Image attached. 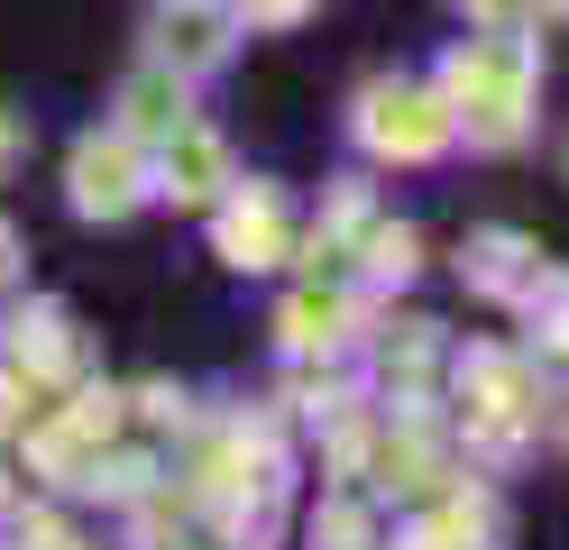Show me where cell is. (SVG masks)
Wrapping results in <instances>:
<instances>
[{"label": "cell", "instance_id": "8992f818", "mask_svg": "<svg viewBox=\"0 0 569 550\" xmlns=\"http://www.w3.org/2000/svg\"><path fill=\"white\" fill-rule=\"evenodd\" d=\"M230 267H267V257H276V202L258 193V211H230Z\"/></svg>", "mask_w": 569, "mask_h": 550}, {"label": "cell", "instance_id": "9c48e42d", "mask_svg": "<svg viewBox=\"0 0 569 550\" xmlns=\"http://www.w3.org/2000/svg\"><path fill=\"white\" fill-rule=\"evenodd\" d=\"M239 10H248V19H295L303 0H239Z\"/></svg>", "mask_w": 569, "mask_h": 550}, {"label": "cell", "instance_id": "30bf717a", "mask_svg": "<svg viewBox=\"0 0 569 550\" xmlns=\"http://www.w3.org/2000/svg\"><path fill=\"white\" fill-rule=\"evenodd\" d=\"M532 10H569V0H532Z\"/></svg>", "mask_w": 569, "mask_h": 550}, {"label": "cell", "instance_id": "5b68a950", "mask_svg": "<svg viewBox=\"0 0 569 550\" xmlns=\"http://www.w3.org/2000/svg\"><path fill=\"white\" fill-rule=\"evenodd\" d=\"M129 129H184V92H174L166 83V73H138V83H129Z\"/></svg>", "mask_w": 569, "mask_h": 550}, {"label": "cell", "instance_id": "52a82bcc", "mask_svg": "<svg viewBox=\"0 0 569 550\" xmlns=\"http://www.w3.org/2000/svg\"><path fill=\"white\" fill-rule=\"evenodd\" d=\"M211 56H221V19H211V10L166 19V64H211Z\"/></svg>", "mask_w": 569, "mask_h": 550}, {"label": "cell", "instance_id": "8fae6325", "mask_svg": "<svg viewBox=\"0 0 569 550\" xmlns=\"http://www.w3.org/2000/svg\"><path fill=\"white\" fill-rule=\"evenodd\" d=\"M0 267H10V230H0Z\"/></svg>", "mask_w": 569, "mask_h": 550}, {"label": "cell", "instance_id": "277c9868", "mask_svg": "<svg viewBox=\"0 0 569 550\" xmlns=\"http://www.w3.org/2000/svg\"><path fill=\"white\" fill-rule=\"evenodd\" d=\"M221 183H230V157H221V147H211L202 129H174V138H166V193L211 202Z\"/></svg>", "mask_w": 569, "mask_h": 550}, {"label": "cell", "instance_id": "6da1fadb", "mask_svg": "<svg viewBox=\"0 0 569 550\" xmlns=\"http://www.w3.org/2000/svg\"><path fill=\"white\" fill-rule=\"evenodd\" d=\"M450 92L478 110V129L487 138H515V110H523V56L515 47H469L450 73Z\"/></svg>", "mask_w": 569, "mask_h": 550}, {"label": "cell", "instance_id": "7a4b0ae2", "mask_svg": "<svg viewBox=\"0 0 569 550\" xmlns=\"http://www.w3.org/2000/svg\"><path fill=\"white\" fill-rule=\"evenodd\" d=\"M368 138L386 147V157H432V147L450 138V110L422 101V92H368Z\"/></svg>", "mask_w": 569, "mask_h": 550}, {"label": "cell", "instance_id": "ba28073f", "mask_svg": "<svg viewBox=\"0 0 569 550\" xmlns=\"http://www.w3.org/2000/svg\"><path fill=\"white\" fill-rule=\"evenodd\" d=\"M284 330L312 349V340H340V293H303L295 312H284Z\"/></svg>", "mask_w": 569, "mask_h": 550}, {"label": "cell", "instance_id": "3957f363", "mask_svg": "<svg viewBox=\"0 0 569 550\" xmlns=\"http://www.w3.org/2000/svg\"><path fill=\"white\" fill-rule=\"evenodd\" d=\"M74 202L83 211H129L138 202V157H129V147L111 138V147H83V157H74Z\"/></svg>", "mask_w": 569, "mask_h": 550}]
</instances>
